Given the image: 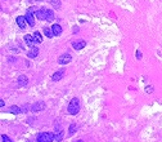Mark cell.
Wrapping results in <instances>:
<instances>
[{"mask_svg":"<svg viewBox=\"0 0 162 142\" xmlns=\"http://www.w3.org/2000/svg\"><path fill=\"white\" fill-rule=\"evenodd\" d=\"M34 12H36V9H35V8H30V9L26 12V16H24V17H26L27 23H28L31 27L35 26V17H34V14H32Z\"/></svg>","mask_w":162,"mask_h":142,"instance_id":"obj_3","label":"cell"},{"mask_svg":"<svg viewBox=\"0 0 162 142\" xmlns=\"http://www.w3.org/2000/svg\"><path fill=\"white\" fill-rule=\"evenodd\" d=\"M35 16H36L39 19H41V21H45V14H44V10L41 9V8L39 10H36V12H35Z\"/></svg>","mask_w":162,"mask_h":142,"instance_id":"obj_16","label":"cell"},{"mask_svg":"<svg viewBox=\"0 0 162 142\" xmlns=\"http://www.w3.org/2000/svg\"><path fill=\"white\" fill-rule=\"evenodd\" d=\"M52 29H53V32H54V35H56V36H59L62 34V26H61V25L54 23Z\"/></svg>","mask_w":162,"mask_h":142,"instance_id":"obj_13","label":"cell"},{"mask_svg":"<svg viewBox=\"0 0 162 142\" xmlns=\"http://www.w3.org/2000/svg\"><path fill=\"white\" fill-rule=\"evenodd\" d=\"M73 32H79V27H75V29H73Z\"/></svg>","mask_w":162,"mask_h":142,"instance_id":"obj_24","label":"cell"},{"mask_svg":"<svg viewBox=\"0 0 162 142\" xmlns=\"http://www.w3.org/2000/svg\"><path fill=\"white\" fill-rule=\"evenodd\" d=\"M9 113H12V114H21L22 113V110H21V107H18V106H16V105H13V106H10L9 107Z\"/></svg>","mask_w":162,"mask_h":142,"instance_id":"obj_15","label":"cell"},{"mask_svg":"<svg viewBox=\"0 0 162 142\" xmlns=\"http://www.w3.org/2000/svg\"><path fill=\"white\" fill-rule=\"evenodd\" d=\"M37 56H39V48H35V47H32L28 51V53H27V57L28 58H36Z\"/></svg>","mask_w":162,"mask_h":142,"instance_id":"obj_11","label":"cell"},{"mask_svg":"<svg viewBox=\"0 0 162 142\" xmlns=\"http://www.w3.org/2000/svg\"><path fill=\"white\" fill-rule=\"evenodd\" d=\"M4 104H5V102H4V99H0V106H1V107H4Z\"/></svg>","mask_w":162,"mask_h":142,"instance_id":"obj_23","label":"cell"},{"mask_svg":"<svg viewBox=\"0 0 162 142\" xmlns=\"http://www.w3.org/2000/svg\"><path fill=\"white\" fill-rule=\"evenodd\" d=\"M44 10V14H45V21H53L54 19V13L52 9H48V8H41Z\"/></svg>","mask_w":162,"mask_h":142,"instance_id":"obj_6","label":"cell"},{"mask_svg":"<svg viewBox=\"0 0 162 142\" xmlns=\"http://www.w3.org/2000/svg\"><path fill=\"white\" fill-rule=\"evenodd\" d=\"M50 1H52V4H53L54 8H57V9L61 8V1H59V0H50Z\"/></svg>","mask_w":162,"mask_h":142,"instance_id":"obj_19","label":"cell"},{"mask_svg":"<svg viewBox=\"0 0 162 142\" xmlns=\"http://www.w3.org/2000/svg\"><path fill=\"white\" fill-rule=\"evenodd\" d=\"M63 76H64V70L61 69V70H58V71L54 72L53 76H52V80H53V82H59V80H61Z\"/></svg>","mask_w":162,"mask_h":142,"instance_id":"obj_7","label":"cell"},{"mask_svg":"<svg viewBox=\"0 0 162 142\" xmlns=\"http://www.w3.org/2000/svg\"><path fill=\"white\" fill-rule=\"evenodd\" d=\"M17 82H18V85H20V87H26L27 83H28V79H27L24 75H21V76H18Z\"/></svg>","mask_w":162,"mask_h":142,"instance_id":"obj_12","label":"cell"},{"mask_svg":"<svg viewBox=\"0 0 162 142\" xmlns=\"http://www.w3.org/2000/svg\"><path fill=\"white\" fill-rule=\"evenodd\" d=\"M63 138V130H58V133L56 134V140L57 141H61Z\"/></svg>","mask_w":162,"mask_h":142,"instance_id":"obj_20","label":"cell"},{"mask_svg":"<svg viewBox=\"0 0 162 142\" xmlns=\"http://www.w3.org/2000/svg\"><path fill=\"white\" fill-rule=\"evenodd\" d=\"M136 58H142V53H140V52H136Z\"/></svg>","mask_w":162,"mask_h":142,"instance_id":"obj_22","label":"cell"},{"mask_svg":"<svg viewBox=\"0 0 162 142\" xmlns=\"http://www.w3.org/2000/svg\"><path fill=\"white\" fill-rule=\"evenodd\" d=\"M1 141H3V142H13L9 137H8V136H5V134H3V136H1Z\"/></svg>","mask_w":162,"mask_h":142,"instance_id":"obj_21","label":"cell"},{"mask_svg":"<svg viewBox=\"0 0 162 142\" xmlns=\"http://www.w3.org/2000/svg\"><path fill=\"white\" fill-rule=\"evenodd\" d=\"M86 47V41L85 40H79V41H73L72 43V48L76 49V51H80V49L85 48Z\"/></svg>","mask_w":162,"mask_h":142,"instance_id":"obj_8","label":"cell"},{"mask_svg":"<svg viewBox=\"0 0 162 142\" xmlns=\"http://www.w3.org/2000/svg\"><path fill=\"white\" fill-rule=\"evenodd\" d=\"M34 38H35V40H36V43H41V41H43L41 34H40V32H37V31L34 34Z\"/></svg>","mask_w":162,"mask_h":142,"instance_id":"obj_18","label":"cell"},{"mask_svg":"<svg viewBox=\"0 0 162 142\" xmlns=\"http://www.w3.org/2000/svg\"><path fill=\"white\" fill-rule=\"evenodd\" d=\"M24 41H26V44H27L28 47H31V48L34 47V44L36 43V40H35L34 35H28V34L24 35Z\"/></svg>","mask_w":162,"mask_h":142,"instance_id":"obj_9","label":"cell"},{"mask_svg":"<svg viewBox=\"0 0 162 142\" xmlns=\"http://www.w3.org/2000/svg\"><path fill=\"white\" fill-rule=\"evenodd\" d=\"M77 142H82V141H77Z\"/></svg>","mask_w":162,"mask_h":142,"instance_id":"obj_25","label":"cell"},{"mask_svg":"<svg viewBox=\"0 0 162 142\" xmlns=\"http://www.w3.org/2000/svg\"><path fill=\"white\" fill-rule=\"evenodd\" d=\"M71 61H72V56L70 53H63L62 56H59L58 57V63L59 65H67V63H70Z\"/></svg>","mask_w":162,"mask_h":142,"instance_id":"obj_4","label":"cell"},{"mask_svg":"<svg viewBox=\"0 0 162 142\" xmlns=\"http://www.w3.org/2000/svg\"><path fill=\"white\" fill-rule=\"evenodd\" d=\"M80 111V104H79V99L76 98H72L70 101V104H68V113L71 114V115H76V114Z\"/></svg>","mask_w":162,"mask_h":142,"instance_id":"obj_1","label":"cell"},{"mask_svg":"<svg viewBox=\"0 0 162 142\" xmlns=\"http://www.w3.org/2000/svg\"><path fill=\"white\" fill-rule=\"evenodd\" d=\"M44 35L46 36V38H49V39H52L53 36H56L54 35V32H53V29H50V27H44Z\"/></svg>","mask_w":162,"mask_h":142,"instance_id":"obj_14","label":"cell"},{"mask_svg":"<svg viewBox=\"0 0 162 142\" xmlns=\"http://www.w3.org/2000/svg\"><path fill=\"white\" fill-rule=\"evenodd\" d=\"M56 140V134L52 132H43L37 136V142H53Z\"/></svg>","mask_w":162,"mask_h":142,"instance_id":"obj_2","label":"cell"},{"mask_svg":"<svg viewBox=\"0 0 162 142\" xmlns=\"http://www.w3.org/2000/svg\"><path fill=\"white\" fill-rule=\"evenodd\" d=\"M46 105L45 102H36V104H34L31 106V110L34 111V113H37V111H41V110H45Z\"/></svg>","mask_w":162,"mask_h":142,"instance_id":"obj_5","label":"cell"},{"mask_svg":"<svg viewBox=\"0 0 162 142\" xmlns=\"http://www.w3.org/2000/svg\"><path fill=\"white\" fill-rule=\"evenodd\" d=\"M16 22H17V25L21 27V29H24L26 27V17H23V16H18L17 18H16Z\"/></svg>","mask_w":162,"mask_h":142,"instance_id":"obj_10","label":"cell"},{"mask_svg":"<svg viewBox=\"0 0 162 142\" xmlns=\"http://www.w3.org/2000/svg\"><path fill=\"white\" fill-rule=\"evenodd\" d=\"M76 129H77V125H76L75 123H72L70 125V128H68V134L70 136H72V134H75V132H76Z\"/></svg>","mask_w":162,"mask_h":142,"instance_id":"obj_17","label":"cell"}]
</instances>
